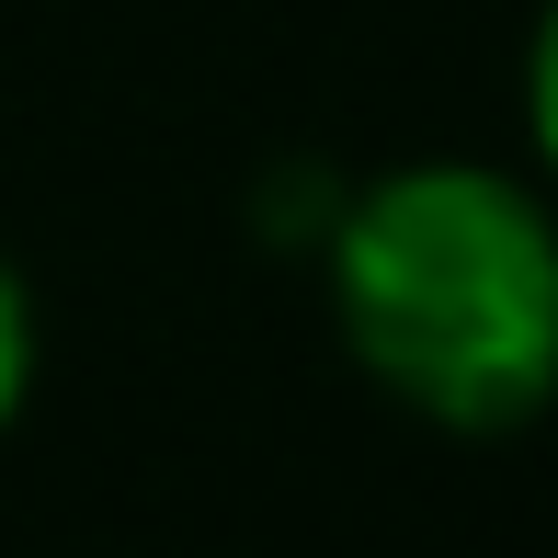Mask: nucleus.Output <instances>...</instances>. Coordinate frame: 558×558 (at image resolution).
Here are the masks:
<instances>
[{"label":"nucleus","instance_id":"obj_1","mask_svg":"<svg viewBox=\"0 0 558 558\" xmlns=\"http://www.w3.org/2000/svg\"><path fill=\"white\" fill-rule=\"evenodd\" d=\"M353 365L445 434H513L558 399V206L490 160H411L319 228Z\"/></svg>","mask_w":558,"mask_h":558},{"label":"nucleus","instance_id":"obj_2","mask_svg":"<svg viewBox=\"0 0 558 558\" xmlns=\"http://www.w3.org/2000/svg\"><path fill=\"white\" fill-rule=\"evenodd\" d=\"M23 388H35V296H23V274H12V251H0V434H12V411H23Z\"/></svg>","mask_w":558,"mask_h":558},{"label":"nucleus","instance_id":"obj_3","mask_svg":"<svg viewBox=\"0 0 558 558\" xmlns=\"http://www.w3.org/2000/svg\"><path fill=\"white\" fill-rule=\"evenodd\" d=\"M524 137H536V160L558 183V0L536 12V46H524Z\"/></svg>","mask_w":558,"mask_h":558}]
</instances>
